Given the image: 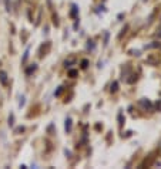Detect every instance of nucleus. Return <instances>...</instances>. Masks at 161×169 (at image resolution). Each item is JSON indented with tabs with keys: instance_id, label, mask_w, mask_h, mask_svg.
<instances>
[{
	"instance_id": "1",
	"label": "nucleus",
	"mask_w": 161,
	"mask_h": 169,
	"mask_svg": "<svg viewBox=\"0 0 161 169\" xmlns=\"http://www.w3.org/2000/svg\"><path fill=\"white\" fill-rule=\"evenodd\" d=\"M0 83L3 84V85L7 84V74L4 71H0Z\"/></svg>"
},
{
	"instance_id": "2",
	"label": "nucleus",
	"mask_w": 161,
	"mask_h": 169,
	"mask_svg": "<svg viewBox=\"0 0 161 169\" xmlns=\"http://www.w3.org/2000/svg\"><path fill=\"white\" fill-rule=\"evenodd\" d=\"M66 131H67V132L71 131V118H67V120H66Z\"/></svg>"
},
{
	"instance_id": "3",
	"label": "nucleus",
	"mask_w": 161,
	"mask_h": 169,
	"mask_svg": "<svg viewBox=\"0 0 161 169\" xmlns=\"http://www.w3.org/2000/svg\"><path fill=\"white\" fill-rule=\"evenodd\" d=\"M117 87H118V84H117V83L111 84V92H115V91H117Z\"/></svg>"
},
{
	"instance_id": "4",
	"label": "nucleus",
	"mask_w": 161,
	"mask_h": 169,
	"mask_svg": "<svg viewBox=\"0 0 161 169\" xmlns=\"http://www.w3.org/2000/svg\"><path fill=\"white\" fill-rule=\"evenodd\" d=\"M76 13H77V6H73V12H71V16L74 17V16H76Z\"/></svg>"
},
{
	"instance_id": "5",
	"label": "nucleus",
	"mask_w": 161,
	"mask_h": 169,
	"mask_svg": "<svg viewBox=\"0 0 161 169\" xmlns=\"http://www.w3.org/2000/svg\"><path fill=\"white\" fill-rule=\"evenodd\" d=\"M34 70H36V64H33V67H31V68H29V70H27V74H30L31 71H34Z\"/></svg>"
},
{
	"instance_id": "6",
	"label": "nucleus",
	"mask_w": 161,
	"mask_h": 169,
	"mask_svg": "<svg viewBox=\"0 0 161 169\" xmlns=\"http://www.w3.org/2000/svg\"><path fill=\"white\" fill-rule=\"evenodd\" d=\"M9 125H10V126H12V125H13V115H12V117H10V118H9Z\"/></svg>"
},
{
	"instance_id": "7",
	"label": "nucleus",
	"mask_w": 161,
	"mask_h": 169,
	"mask_svg": "<svg viewBox=\"0 0 161 169\" xmlns=\"http://www.w3.org/2000/svg\"><path fill=\"white\" fill-rule=\"evenodd\" d=\"M81 64H83V65H81V67H83V68H86V67H87V60H84V61L81 63Z\"/></svg>"
},
{
	"instance_id": "8",
	"label": "nucleus",
	"mask_w": 161,
	"mask_h": 169,
	"mask_svg": "<svg viewBox=\"0 0 161 169\" xmlns=\"http://www.w3.org/2000/svg\"><path fill=\"white\" fill-rule=\"evenodd\" d=\"M76 74H77V73H76V71H74V70H71V71H70V75H71V77H74Z\"/></svg>"
},
{
	"instance_id": "9",
	"label": "nucleus",
	"mask_w": 161,
	"mask_h": 169,
	"mask_svg": "<svg viewBox=\"0 0 161 169\" xmlns=\"http://www.w3.org/2000/svg\"><path fill=\"white\" fill-rule=\"evenodd\" d=\"M158 36H160V37H161V33H160V34H158Z\"/></svg>"
}]
</instances>
